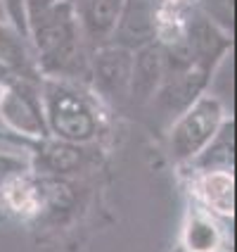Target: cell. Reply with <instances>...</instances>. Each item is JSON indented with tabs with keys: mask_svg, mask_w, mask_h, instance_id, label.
Here are the masks:
<instances>
[{
	"mask_svg": "<svg viewBox=\"0 0 237 252\" xmlns=\"http://www.w3.org/2000/svg\"><path fill=\"white\" fill-rule=\"evenodd\" d=\"M24 33L38 71L57 79L88 71L85 33L74 0H24Z\"/></svg>",
	"mask_w": 237,
	"mask_h": 252,
	"instance_id": "1",
	"label": "cell"
},
{
	"mask_svg": "<svg viewBox=\"0 0 237 252\" xmlns=\"http://www.w3.org/2000/svg\"><path fill=\"white\" fill-rule=\"evenodd\" d=\"M43 112L48 124V136L85 145L95 140L100 131L98 112L83 93L67 79L50 76L41 88Z\"/></svg>",
	"mask_w": 237,
	"mask_h": 252,
	"instance_id": "2",
	"label": "cell"
},
{
	"mask_svg": "<svg viewBox=\"0 0 237 252\" xmlns=\"http://www.w3.org/2000/svg\"><path fill=\"white\" fill-rule=\"evenodd\" d=\"M230 114L218 95H209L207 91L197 95L190 105H185L176 114L168 128V153L176 162H192L202 148L209 143L216 131L223 126Z\"/></svg>",
	"mask_w": 237,
	"mask_h": 252,
	"instance_id": "3",
	"label": "cell"
},
{
	"mask_svg": "<svg viewBox=\"0 0 237 252\" xmlns=\"http://www.w3.org/2000/svg\"><path fill=\"white\" fill-rule=\"evenodd\" d=\"M0 119L17 136L33 140L45 138L48 124L38 84L14 79L10 84L0 86Z\"/></svg>",
	"mask_w": 237,
	"mask_h": 252,
	"instance_id": "4",
	"label": "cell"
},
{
	"mask_svg": "<svg viewBox=\"0 0 237 252\" xmlns=\"http://www.w3.org/2000/svg\"><path fill=\"white\" fill-rule=\"evenodd\" d=\"M131 60L133 50L116 43H100L88 57V74L105 98H128V79H131Z\"/></svg>",
	"mask_w": 237,
	"mask_h": 252,
	"instance_id": "5",
	"label": "cell"
},
{
	"mask_svg": "<svg viewBox=\"0 0 237 252\" xmlns=\"http://www.w3.org/2000/svg\"><path fill=\"white\" fill-rule=\"evenodd\" d=\"M157 33H159V0H124L107 41L135 50L140 45L154 41Z\"/></svg>",
	"mask_w": 237,
	"mask_h": 252,
	"instance_id": "6",
	"label": "cell"
},
{
	"mask_svg": "<svg viewBox=\"0 0 237 252\" xmlns=\"http://www.w3.org/2000/svg\"><path fill=\"white\" fill-rule=\"evenodd\" d=\"M164 81V50L161 41L145 43L133 50L131 60V79H128V98L135 105L152 102Z\"/></svg>",
	"mask_w": 237,
	"mask_h": 252,
	"instance_id": "7",
	"label": "cell"
},
{
	"mask_svg": "<svg viewBox=\"0 0 237 252\" xmlns=\"http://www.w3.org/2000/svg\"><path fill=\"white\" fill-rule=\"evenodd\" d=\"M14 79L38 84V67L26 48V36L12 22L0 19V86Z\"/></svg>",
	"mask_w": 237,
	"mask_h": 252,
	"instance_id": "8",
	"label": "cell"
},
{
	"mask_svg": "<svg viewBox=\"0 0 237 252\" xmlns=\"http://www.w3.org/2000/svg\"><path fill=\"white\" fill-rule=\"evenodd\" d=\"M121 5H124V0H74V7L79 12L85 38L93 41L95 45L107 43L114 24H116Z\"/></svg>",
	"mask_w": 237,
	"mask_h": 252,
	"instance_id": "9",
	"label": "cell"
},
{
	"mask_svg": "<svg viewBox=\"0 0 237 252\" xmlns=\"http://www.w3.org/2000/svg\"><path fill=\"white\" fill-rule=\"evenodd\" d=\"M38 143V159L53 174H71L83 164V145L59 140L55 136H45Z\"/></svg>",
	"mask_w": 237,
	"mask_h": 252,
	"instance_id": "10",
	"label": "cell"
},
{
	"mask_svg": "<svg viewBox=\"0 0 237 252\" xmlns=\"http://www.w3.org/2000/svg\"><path fill=\"white\" fill-rule=\"evenodd\" d=\"M192 162L199 171H233V117L225 119Z\"/></svg>",
	"mask_w": 237,
	"mask_h": 252,
	"instance_id": "11",
	"label": "cell"
},
{
	"mask_svg": "<svg viewBox=\"0 0 237 252\" xmlns=\"http://www.w3.org/2000/svg\"><path fill=\"white\" fill-rule=\"evenodd\" d=\"M197 190L216 214L233 217V171H202Z\"/></svg>",
	"mask_w": 237,
	"mask_h": 252,
	"instance_id": "12",
	"label": "cell"
},
{
	"mask_svg": "<svg viewBox=\"0 0 237 252\" xmlns=\"http://www.w3.org/2000/svg\"><path fill=\"white\" fill-rule=\"evenodd\" d=\"M221 243L216 226L209 221L207 214H192L185 226V245L190 250H213Z\"/></svg>",
	"mask_w": 237,
	"mask_h": 252,
	"instance_id": "13",
	"label": "cell"
},
{
	"mask_svg": "<svg viewBox=\"0 0 237 252\" xmlns=\"http://www.w3.org/2000/svg\"><path fill=\"white\" fill-rule=\"evenodd\" d=\"M22 174H28V162L24 157L12 153H0V188Z\"/></svg>",
	"mask_w": 237,
	"mask_h": 252,
	"instance_id": "14",
	"label": "cell"
},
{
	"mask_svg": "<svg viewBox=\"0 0 237 252\" xmlns=\"http://www.w3.org/2000/svg\"><path fill=\"white\" fill-rule=\"evenodd\" d=\"M0 19L10 22V10H7V0H0Z\"/></svg>",
	"mask_w": 237,
	"mask_h": 252,
	"instance_id": "15",
	"label": "cell"
},
{
	"mask_svg": "<svg viewBox=\"0 0 237 252\" xmlns=\"http://www.w3.org/2000/svg\"><path fill=\"white\" fill-rule=\"evenodd\" d=\"M0 212H5V207H2V202H0Z\"/></svg>",
	"mask_w": 237,
	"mask_h": 252,
	"instance_id": "16",
	"label": "cell"
}]
</instances>
